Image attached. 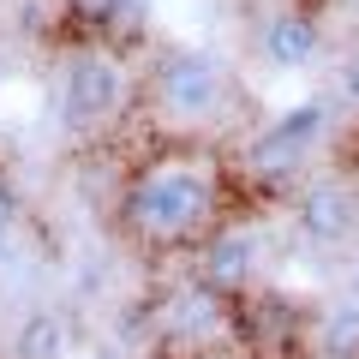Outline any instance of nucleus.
<instances>
[{"label": "nucleus", "mask_w": 359, "mask_h": 359, "mask_svg": "<svg viewBox=\"0 0 359 359\" xmlns=\"http://www.w3.org/2000/svg\"><path fill=\"white\" fill-rule=\"evenodd\" d=\"M210 216V180L192 168H156L126 192V222L144 240H180Z\"/></svg>", "instance_id": "1"}, {"label": "nucleus", "mask_w": 359, "mask_h": 359, "mask_svg": "<svg viewBox=\"0 0 359 359\" xmlns=\"http://www.w3.org/2000/svg\"><path fill=\"white\" fill-rule=\"evenodd\" d=\"M120 102H126V72H120L114 54H72V66H66V120L96 126V120H114Z\"/></svg>", "instance_id": "2"}, {"label": "nucleus", "mask_w": 359, "mask_h": 359, "mask_svg": "<svg viewBox=\"0 0 359 359\" xmlns=\"http://www.w3.org/2000/svg\"><path fill=\"white\" fill-rule=\"evenodd\" d=\"M156 90H162V102L174 108V114H186V120H198V114H210L216 108V66L204 60V54H168L162 60V72H156Z\"/></svg>", "instance_id": "3"}, {"label": "nucleus", "mask_w": 359, "mask_h": 359, "mask_svg": "<svg viewBox=\"0 0 359 359\" xmlns=\"http://www.w3.org/2000/svg\"><path fill=\"white\" fill-rule=\"evenodd\" d=\"M294 216H299V233H306V240L335 245V240H347V233H353L359 210H353V192H347V186L323 180V186H306V192H299Z\"/></svg>", "instance_id": "4"}, {"label": "nucleus", "mask_w": 359, "mask_h": 359, "mask_svg": "<svg viewBox=\"0 0 359 359\" xmlns=\"http://www.w3.org/2000/svg\"><path fill=\"white\" fill-rule=\"evenodd\" d=\"M252 264H257V240L240 228L228 233H210L204 252H198V282L216 287V294H240L245 282H252Z\"/></svg>", "instance_id": "5"}, {"label": "nucleus", "mask_w": 359, "mask_h": 359, "mask_svg": "<svg viewBox=\"0 0 359 359\" xmlns=\"http://www.w3.org/2000/svg\"><path fill=\"white\" fill-rule=\"evenodd\" d=\"M318 42H323L318 36V18L299 13V6H294V13H276L269 30H264V54L276 66H311V60H318Z\"/></svg>", "instance_id": "6"}, {"label": "nucleus", "mask_w": 359, "mask_h": 359, "mask_svg": "<svg viewBox=\"0 0 359 359\" xmlns=\"http://www.w3.org/2000/svg\"><path fill=\"white\" fill-rule=\"evenodd\" d=\"M299 156H306V144L294 138V132H282V126H269V132H257L252 144H245V174L252 180H282V174H294L299 168Z\"/></svg>", "instance_id": "7"}, {"label": "nucleus", "mask_w": 359, "mask_h": 359, "mask_svg": "<svg viewBox=\"0 0 359 359\" xmlns=\"http://www.w3.org/2000/svg\"><path fill=\"white\" fill-rule=\"evenodd\" d=\"M13 347H18V359H60L66 353V323L54 318V311H30V318L18 323Z\"/></svg>", "instance_id": "8"}, {"label": "nucleus", "mask_w": 359, "mask_h": 359, "mask_svg": "<svg viewBox=\"0 0 359 359\" xmlns=\"http://www.w3.org/2000/svg\"><path fill=\"white\" fill-rule=\"evenodd\" d=\"M318 353L323 359H359V306H330V311H323Z\"/></svg>", "instance_id": "9"}, {"label": "nucleus", "mask_w": 359, "mask_h": 359, "mask_svg": "<svg viewBox=\"0 0 359 359\" xmlns=\"http://www.w3.org/2000/svg\"><path fill=\"white\" fill-rule=\"evenodd\" d=\"M245 335H252V341H287V335H294V311L276 294L252 299V306H245Z\"/></svg>", "instance_id": "10"}, {"label": "nucleus", "mask_w": 359, "mask_h": 359, "mask_svg": "<svg viewBox=\"0 0 359 359\" xmlns=\"http://www.w3.org/2000/svg\"><path fill=\"white\" fill-rule=\"evenodd\" d=\"M276 126H282V132H294V138H299V144L311 150V138H318V132L330 126V108H323V102H299L294 114H282Z\"/></svg>", "instance_id": "11"}, {"label": "nucleus", "mask_w": 359, "mask_h": 359, "mask_svg": "<svg viewBox=\"0 0 359 359\" xmlns=\"http://www.w3.org/2000/svg\"><path fill=\"white\" fill-rule=\"evenodd\" d=\"M120 13H126V0H66V18H78L90 30H108Z\"/></svg>", "instance_id": "12"}, {"label": "nucleus", "mask_w": 359, "mask_h": 359, "mask_svg": "<svg viewBox=\"0 0 359 359\" xmlns=\"http://www.w3.org/2000/svg\"><path fill=\"white\" fill-rule=\"evenodd\" d=\"M13 222H18V186H13L6 174H0V233L13 228Z\"/></svg>", "instance_id": "13"}, {"label": "nucleus", "mask_w": 359, "mask_h": 359, "mask_svg": "<svg viewBox=\"0 0 359 359\" xmlns=\"http://www.w3.org/2000/svg\"><path fill=\"white\" fill-rule=\"evenodd\" d=\"M347 102H353V108H359V60H353V66H347Z\"/></svg>", "instance_id": "14"}]
</instances>
